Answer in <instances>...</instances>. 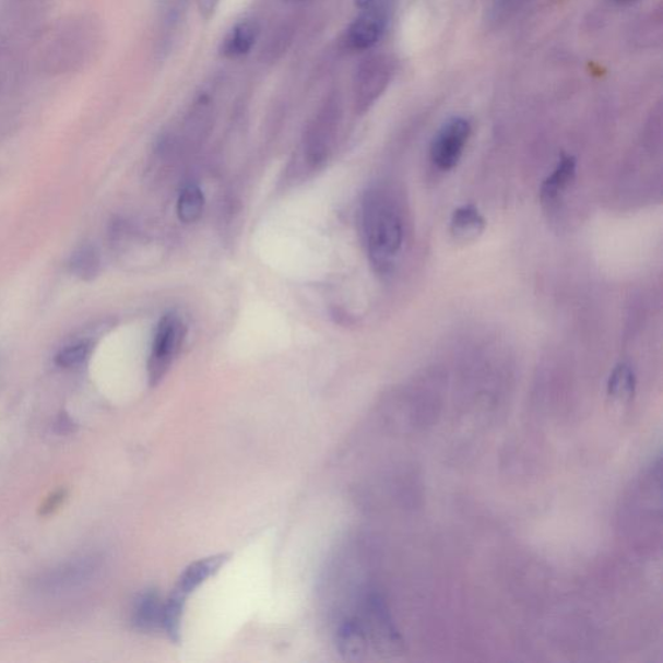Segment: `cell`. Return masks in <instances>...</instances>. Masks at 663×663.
<instances>
[{"label":"cell","instance_id":"obj_1","mask_svg":"<svg viewBox=\"0 0 663 663\" xmlns=\"http://www.w3.org/2000/svg\"><path fill=\"white\" fill-rule=\"evenodd\" d=\"M362 225L372 267L380 274H388L400 258L404 233L400 209L386 191L375 188L366 193Z\"/></svg>","mask_w":663,"mask_h":663},{"label":"cell","instance_id":"obj_2","mask_svg":"<svg viewBox=\"0 0 663 663\" xmlns=\"http://www.w3.org/2000/svg\"><path fill=\"white\" fill-rule=\"evenodd\" d=\"M99 34L86 19L72 20L56 32L46 48L44 62L47 71L72 72L86 62L95 51Z\"/></svg>","mask_w":663,"mask_h":663},{"label":"cell","instance_id":"obj_3","mask_svg":"<svg viewBox=\"0 0 663 663\" xmlns=\"http://www.w3.org/2000/svg\"><path fill=\"white\" fill-rule=\"evenodd\" d=\"M340 118L338 97H328L305 135V158L312 169H318L330 158L334 142H336Z\"/></svg>","mask_w":663,"mask_h":663},{"label":"cell","instance_id":"obj_4","mask_svg":"<svg viewBox=\"0 0 663 663\" xmlns=\"http://www.w3.org/2000/svg\"><path fill=\"white\" fill-rule=\"evenodd\" d=\"M187 328L178 313H166L159 320L149 360V375L152 386H157L169 371L186 339Z\"/></svg>","mask_w":663,"mask_h":663},{"label":"cell","instance_id":"obj_5","mask_svg":"<svg viewBox=\"0 0 663 663\" xmlns=\"http://www.w3.org/2000/svg\"><path fill=\"white\" fill-rule=\"evenodd\" d=\"M393 60L386 55L369 56L355 72L353 83L354 106L358 114H366L380 99L392 82Z\"/></svg>","mask_w":663,"mask_h":663},{"label":"cell","instance_id":"obj_6","mask_svg":"<svg viewBox=\"0 0 663 663\" xmlns=\"http://www.w3.org/2000/svg\"><path fill=\"white\" fill-rule=\"evenodd\" d=\"M472 134V125L464 117H453L438 130L430 146L431 163L439 170L453 169L462 158Z\"/></svg>","mask_w":663,"mask_h":663},{"label":"cell","instance_id":"obj_7","mask_svg":"<svg viewBox=\"0 0 663 663\" xmlns=\"http://www.w3.org/2000/svg\"><path fill=\"white\" fill-rule=\"evenodd\" d=\"M389 24V4H380L371 10L360 11L347 26L345 45L352 51H367L379 44Z\"/></svg>","mask_w":663,"mask_h":663},{"label":"cell","instance_id":"obj_8","mask_svg":"<svg viewBox=\"0 0 663 663\" xmlns=\"http://www.w3.org/2000/svg\"><path fill=\"white\" fill-rule=\"evenodd\" d=\"M228 561V555H215L194 561L181 571L176 588L167 602L185 608L187 599L201 588L209 578L218 573L220 569Z\"/></svg>","mask_w":663,"mask_h":663},{"label":"cell","instance_id":"obj_9","mask_svg":"<svg viewBox=\"0 0 663 663\" xmlns=\"http://www.w3.org/2000/svg\"><path fill=\"white\" fill-rule=\"evenodd\" d=\"M260 37V25L251 19H244L228 31L222 39L220 52L226 59H241L247 56Z\"/></svg>","mask_w":663,"mask_h":663},{"label":"cell","instance_id":"obj_10","mask_svg":"<svg viewBox=\"0 0 663 663\" xmlns=\"http://www.w3.org/2000/svg\"><path fill=\"white\" fill-rule=\"evenodd\" d=\"M485 226V218L476 206H460L452 214L451 234L458 241L476 240L484 233Z\"/></svg>","mask_w":663,"mask_h":663},{"label":"cell","instance_id":"obj_11","mask_svg":"<svg viewBox=\"0 0 663 663\" xmlns=\"http://www.w3.org/2000/svg\"><path fill=\"white\" fill-rule=\"evenodd\" d=\"M69 267H71L72 274L81 281L93 282L102 272L99 250L91 244H85L74 251Z\"/></svg>","mask_w":663,"mask_h":663},{"label":"cell","instance_id":"obj_12","mask_svg":"<svg viewBox=\"0 0 663 663\" xmlns=\"http://www.w3.org/2000/svg\"><path fill=\"white\" fill-rule=\"evenodd\" d=\"M577 171V162L575 157H563L561 162L558 163L556 169L550 176L543 181L541 192L543 199L548 201L555 200L565 188H567L571 180L575 179Z\"/></svg>","mask_w":663,"mask_h":663},{"label":"cell","instance_id":"obj_13","mask_svg":"<svg viewBox=\"0 0 663 663\" xmlns=\"http://www.w3.org/2000/svg\"><path fill=\"white\" fill-rule=\"evenodd\" d=\"M164 603L156 593H146L137 604L134 624L141 630H153L163 626Z\"/></svg>","mask_w":663,"mask_h":663},{"label":"cell","instance_id":"obj_14","mask_svg":"<svg viewBox=\"0 0 663 663\" xmlns=\"http://www.w3.org/2000/svg\"><path fill=\"white\" fill-rule=\"evenodd\" d=\"M205 197L198 185H187L181 190L178 202L177 213L179 220L185 223H194L200 220L204 212Z\"/></svg>","mask_w":663,"mask_h":663},{"label":"cell","instance_id":"obj_15","mask_svg":"<svg viewBox=\"0 0 663 663\" xmlns=\"http://www.w3.org/2000/svg\"><path fill=\"white\" fill-rule=\"evenodd\" d=\"M635 387H637V379H635L630 366L619 365L614 368L608 383V393L614 400H631Z\"/></svg>","mask_w":663,"mask_h":663},{"label":"cell","instance_id":"obj_16","mask_svg":"<svg viewBox=\"0 0 663 663\" xmlns=\"http://www.w3.org/2000/svg\"><path fill=\"white\" fill-rule=\"evenodd\" d=\"M91 344L90 340H81L74 344L68 345L56 355L55 362L61 368H75L85 363L90 357Z\"/></svg>","mask_w":663,"mask_h":663},{"label":"cell","instance_id":"obj_17","mask_svg":"<svg viewBox=\"0 0 663 663\" xmlns=\"http://www.w3.org/2000/svg\"><path fill=\"white\" fill-rule=\"evenodd\" d=\"M197 3L201 17L211 20L218 9L221 0H197Z\"/></svg>","mask_w":663,"mask_h":663},{"label":"cell","instance_id":"obj_18","mask_svg":"<svg viewBox=\"0 0 663 663\" xmlns=\"http://www.w3.org/2000/svg\"><path fill=\"white\" fill-rule=\"evenodd\" d=\"M64 493L60 492V493H56L52 495V497L48 498V500L45 502L44 508H42V512L46 513H51L55 511L56 508H58L62 500H64Z\"/></svg>","mask_w":663,"mask_h":663},{"label":"cell","instance_id":"obj_19","mask_svg":"<svg viewBox=\"0 0 663 663\" xmlns=\"http://www.w3.org/2000/svg\"><path fill=\"white\" fill-rule=\"evenodd\" d=\"M522 0H495V11L497 12H511L518 7Z\"/></svg>","mask_w":663,"mask_h":663},{"label":"cell","instance_id":"obj_20","mask_svg":"<svg viewBox=\"0 0 663 663\" xmlns=\"http://www.w3.org/2000/svg\"><path fill=\"white\" fill-rule=\"evenodd\" d=\"M389 0H354L355 7L359 11L371 10L374 7L386 4Z\"/></svg>","mask_w":663,"mask_h":663},{"label":"cell","instance_id":"obj_21","mask_svg":"<svg viewBox=\"0 0 663 663\" xmlns=\"http://www.w3.org/2000/svg\"><path fill=\"white\" fill-rule=\"evenodd\" d=\"M58 428H59V431L62 433V435H66V433L72 431L73 423H72L71 418H69L66 415H61L59 418Z\"/></svg>","mask_w":663,"mask_h":663}]
</instances>
